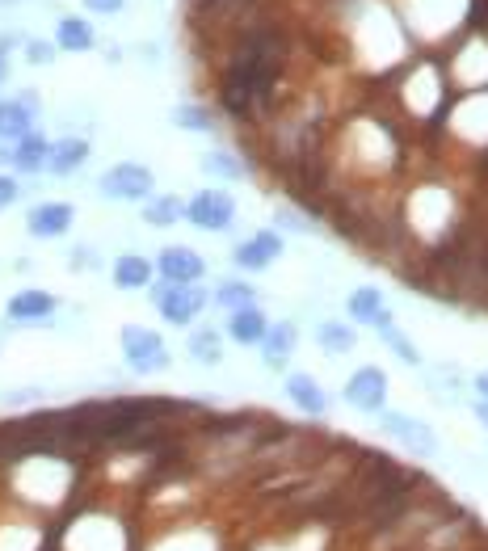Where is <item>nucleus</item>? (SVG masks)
I'll return each mask as SVG.
<instances>
[{
  "label": "nucleus",
  "mask_w": 488,
  "mask_h": 551,
  "mask_svg": "<svg viewBox=\"0 0 488 551\" xmlns=\"http://www.w3.org/2000/svg\"><path fill=\"white\" fill-rule=\"evenodd\" d=\"M122 354H127V366L135 375H160L169 371V350L160 341L156 329H144V324H127L122 329Z\"/></svg>",
  "instance_id": "obj_1"
},
{
  "label": "nucleus",
  "mask_w": 488,
  "mask_h": 551,
  "mask_svg": "<svg viewBox=\"0 0 488 551\" xmlns=\"http://www.w3.org/2000/svg\"><path fill=\"white\" fill-rule=\"evenodd\" d=\"M101 198H114V202H148L152 198V186H156V177H152V169H144V165H114V169H106L101 173Z\"/></svg>",
  "instance_id": "obj_2"
},
{
  "label": "nucleus",
  "mask_w": 488,
  "mask_h": 551,
  "mask_svg": "<svg viewBox=\"0 0 488 551\" xmlns=\"http://www.w3.org/2000/svg\"><path fill=\"white\" fill-rule=\"evenodd\" d=\"M152 299H156L160 316L169 324H177V329L207 308V291L194 287V282H165V287H152Z\"/></svg>",
  "instance_id": "obj_3"
},
{
  "label": "nucleus",
  "mask_w": 488,
  "mask_h": 551,
  "mask_svg": "<svg viewBox=\"0 0 488 551\" xmlns=\"http://www.w3.org/2000/svg\"><path fill=\"white\" fill-rule=\"evenodd\" d=\"M186 219L202 232H228L236 219V202L228 190H202L186 202Z\"/></svg>",
  "instance_id": "obj_4"
},
{
  "label": "nucleus",
  "mask_w": 488,
  "mask_h": 551,
  "mask_svg": "<svg viewBox=\"0 0 488 551\" xmlns=\"http://www.w3.org/2000/svg\"><path fill=\"white\" fill-rule=\"evenodd\" d=\"M383 396H388V375L379 366H362L345 383V400H350L358 413H383Z\"/></svg>",
  "instance_id": "obj_5"
},
{
  "label": "nucleus",
  "mask_w": 488,
  "mask_h": 551,
  "mask_svg": "<svg viewBox=\"0 0 488 551\" xmlns=\"http://www.w3.org/2000/svg\"><path fill=\"white\" fill-rule=\"evenodd\" d=\"M379 425H383V434H392L404 451H413V455H434L438 451V438H434L430 425H421V421L404 417V413H383Z\"/></svg>",
  "instance_id": "obj_6"
},
{
  "label": "nucleus",
  "mask_w": 488,
  "mask_h": 551,
  "mask_svg": "<svg viewBox=\"0 0 488 551\" xmlns=\"http://www.w3.org/2000/svg\"><path fill=\"white\" fill-rule=\"evenodd\" d=\"M72 219H76V211L68 202H38V207L26 215V232L38 240H55L72 228Z\"/></svg>",
  "instance_id": "obj_7"
},
{
  "label": "nucleus",
  "mask_w": 488,
  "mask_h": 551,
  "mask_svg": "<svg viewBox=\"0 0 488 551\" xmlns=\"http://www.w3.org/2000/svg\"><path fill=\"white\" fill-rule=\"evenodd\" d=\"M34 110H38V97H5L0 101V139H22L34 131Z\"/></svg>",
  "instance_id": "obj_8"
},
{
  "label": "nucleus",
  "mask_w": 488,
  "mask_h": 551,
  "mask_svg": "<svg viewBox=\"0 0 488 551\" xmlns=\"http://www.w3.org/2000/svg\"><path fill=\"white\" fill-rule=\"evenodd\" d=\"M156 270L165 274V282H198L207 274V261H202L194 249H186V244H173V249L160 253Z\"/></svg>",
  "instance_id": "obj_9"
},
{
  "label": "nucleus",
  "mask_w": 488,
  "mask_h": 551,
  "mask_svg": "<svg viewBox=\"0 0 488 551\" xmlns=\"http://www.w3.org/2000/svg\"><path fill=\"white\" fill-rule=\"evenodd\" d=\"M282 253V240L274 236V232H257V236H249L244 244H236V265L240 270H249V274H257V270H266V265L274 261Z\"/></svg>",
  "instance_id": "obj_10"
},
{
  "label": "nucleus",
  "mask_w": 488,
  "mask_h": 551,
  "mask_svg": "<svg viewBox=\"0 0 488 551\" xmlns=\"http://www.w3.org/2000/svg\"><path fill=\"white\" fill-rule=\"evenodd\" d=\"M51 312H55V299L47 291L30 287L9 299V320H17V324H43V320H51Z\"/></svg>",
  "instance_id": "obj_11"
},
{
  "label": "nucleus",
  "mask_w": 488,
  "mask_h": 551,
  "mask_svg": "<svg viewBox=\"0 0 488 551\" xmlns=\"http://www.w3.org/2000/svg\"><path fill=\"white\" fill-rule=\"evenodd\" d=\"M85 160H89V144H85V139H76V135H68V139H59V144H51L47 173L68 177V173H76L80 165H85Z\"/></svg>",
  "instance_id": "obj_12"
},
{
  "label": "nucleus",
  "mask_w": 488,
  "mask_h": 551,
  "mask_svg": "<svg viewBox=\"0 0 488 551\" xmlns=\"http://www.w3.org/2000/svg\"><path fill=\"white\" fill-rule=\"evenodd\" d=\"M47 152H51V144L38 131H30V135H22L13 144V152H9V160H13V169L17 173H43L47 169Z\"/></svg>",
  "instance_id": "obj_13"
},
{
  "label": "nucleus",
  "mask_w": 488,
  "mask_h": 551,
  "mask_svg": "<svg viewBox=\"0 0 488 551\" xmlns=\"http://www.w3.org/2000/svg\"><path fill=\"white\" fill-rule=\"evenodd\" d=\"M266 329H270V320H266V312H261L257 303H253V308H240V312L228 316V337L240 341V345H261Z\"/></svg>",
  "instance_id": "obj_14"
},
{
  "label": "nucleus",
  "mask_w": 488,
  "mask_h": 551,
  "mask_svg": "<svg viewBox=\"0 0 488 551\" xmlns=\"http://www.w3.org/2000/svg\"><path fill=\"white\" fill-rule=\"evenodd\" d=\"M261 350H266V366H287V358L295 354V324L291 320H278L266 329V337H261Z\"/></svg>",
  "instance_id": "obj_15"
},
{
  "label": "nucleus",
  "mask_w": 488,
  "mask_h": 551,
  "mask_svg": "<svg viewBox=\"0 0 488 551\" xmlns=\"http://www.w3.org/2000/svg\"><path fill=\"white\" fill-rule=\"evenodd\" d=\"M287 396L295 408H303L308 417H324V408H329V396L320 392V383L312 375H291L287 379Z\"/></svg>",
  "instance_id": "obj_16"
},
{
  "label": "nucleus",
  "mask_w": 488,
  "mask_h": 551,
  "mask_svg": "<svg viewBox=\"0 0 488 551\" xmlns=\"http://www.w3.org/2000/svg\"><path fill=\"white\" fill-rule=\"evenodd\" d=\"M152 282V265L148 257H139V253H122L114 261V287L118 291H139V287H148Z\"/></svg>",
  "instance_id": "obj_17"
},
{
  "label": "nucleus",
  "mask_w": 488,
  "mask_h": 551,
  "mask_svg": "<svg viewBox=\"0 0 488 551\" xmlns=\"http://www.w3.org/2000/svg\"><path fill=\"white\" fill-rule=\"evenodd\" d=\"M316 341H320V350H329V354H350L358 337L350 324H341V320H324L320 329H316Z\"/></svg>",
  "instance_id": "obj_18"
},
{
  "label": "nucleus",
  "mask_w": 488,
  "mask_h": 551,
  "mask_svg": "<svg viewBox=\"0 0 488 551\" xmlns=\"http://www.w3.org/2000/svg\"><path fill=\"white\" fill-rule=\"evenodd\" d=\"M55 43L64 51H89L93 47V26L85 22V17H64L55 30Z\"/></svg>",
  "instance_id": "obj_19"
},
{
  "label": "nucleus",
  "mask_w": 488,
  "mask_h": 551,
  "mask_svg": "<svg viewBox=\"0 0 488 551\" xmlns=\"http://www.w3.org/2000/svg\"><path fill=\"white\" fill-rule=\"evenodd\" d=\"M383 312H388V308H383V295H379L375 287H358V291L350 295V316H354V320L375 324Z\"/></svg>",
  "instance_id": "obj_20"
},
{
  "label": "nucleus",
  "mask_w": 488,
  "mask_h": 551,
  "mask_svg": "<svg viewBox=\"0 0 488 551\" xmlns=\"http://www.w3.org/2000/svg\"><path fill=\"white\" fill-rule=\"evenodd\" d=\"M181 215H186V207H181V198H152L144 219L152 223V228H169V223H177Z\"/></svg>",
  "instance_id": "obj_21"
},
{
  "label": "nucleus",
  "mask_w": 488,
  "mask_h": 551,
  "mask_svg": "<svg viewBox=\"0 0 488 551\" xmlns=\"http://www.w3.org/2000/svg\"><path fill=\"white\" fill-rule=\"evenodd\" d=\"M190 354H194V362H202V366H215V362L223 358L219 333H215V329H202V333H194V337H190Z\"/></svg>",
  "instance_id": "obj_22"
},
{
  "label": "nucleus",
  "mask_w": 488,
  "mask_h": 551,
  "mask_svg": "<svg viewBox=\"0 0 488 551\" xmlns=\"http://www.w3.org/2000/svg\"><path fill=\"white\" fill-rule=\"evenodd\" d=\"M215 303L228 312H240V308H253V287H244V282H223L215 291Z\"/></svg>",
  "instance_id": "obj_23"
},
{
  "label": "nucleus",
  "mask_w": 488,
  "mask_h": 551,
  "mask_svg": "<svg viewBox=\"0 0 488 551\" xmlns=\"http://www.w3.org/2000/svg\"><path fill=\"white\" fill-rule=\"evenodd\" d=\"M173 122H177V127H186V131H211V127H215L211 114L202 110V106H181V110L173 114Z\"/></svg>",
  "instance_id": "obj_24"
},
{
  "label": "nucleus",
  "mask_w": 488,
  "mask_h": 551,
  "mask_svg": "<svg viewBox=\"0 0 488 551\" xmlns=\"http://www.w3.org/2000/svg\"><path fill=\"white\" fill-rule=\"evenodd\" d=\"M375 324H379V329H383V337H388V341H392V350H396V354H400L404 362H417V350H413V345H409V341H404V337H400V333L392 329V316H388V312H383V316H379Z\"/></svg>",
  "instance_id": "obj_25"
},
{
  "label": "nucleus",
  "mask_w": 488,
  "mask_h": 551,
  "mask_svg": "<svg viewBox=\"0 0 488 551\" xmlns=\"http://www.w3.org/2000/svg\"><path fill=\"white\" fill-rule=\"evenodd\" d=\"M202 169H207V173H219V177H240V165H236L232 156H223V152H215V156L202 160Z\"/></svg>",
  "instance_id": "obj_26"
},
{
  "label": "nucleus",
  "mask_w": 488,
  "mask_h": 551,
  "mask_svg": "<svg viewBox=\"0 0 488 551\" xmlns=\"http://www.w3.org/2000/svg\"><path fill=\"white\" fill-rule=\"evenodd\" d=\"M17 194H22V186H17V177L9 173H0V207H13Z\"/></svg>",
  "instance_id": "obj_27"
},
{
  "label": "nucleus",
  "mask_w": 488,
  "mask_h": 551,
  "mask_svg": "<svg viewBox=\"0 0 488 551\" xmlns=\"http://www.w3.org/2000/svg\"><path fill=\"white\" fill-rule=\"evenodd\" d=\"M26 59H30V64H51L55 51H51V43H38V38H34V43L26 47Z\"/></svg>",
  "instance_id": "obj_28"
},
{
  "label": "nucleus",
  "mask_w": 488,
  "mask_h": 551,
  "mask_svg": "<svg viewBox=\"0 0 488 551\" xmlns=\"http://www.w3.org/2000/svg\"><path fill=\"white\" fill-rule=\"evenodd\" d=\"M122 5H127V0H85L89 13H118Z\"/></svg>",
  "instance_id": "obj_29"
},
{
  "label": "nucleus",
  "mask_w": 488,
  "mask_h": 551,
  "mask_svg": "<svg viewBox=\"0 0 488 551\" xmlns=\"http://www.w3.org/2000/svg\"><path fill=\"white\" fill-rule=\"evenodd\" d=\"M278 223L282 228H291V232H308V223H303L299 215H291V211H278Z\"/></svg>",
  "instance_id": "obj_30"
},
{
  "label": "nucleus",
  "mask_w": 488,
  "mask_h": 551,
  "mask_svg": "<svg viewBox=\"0 0 488 551\" xmlns=\"http://www.w3.org/2000/svg\"><path fill=\"white\" fill-rule=\"evenodd\" d=\"M9 80V59H5V51H0V85Z\"/></svg>",
  "instance_id": "obj_31"
},
{
  "label": "nucleus",
  "mask_w": 488,
  "mask_h": 551,
  "mask_svg": "<svg viewBox=\"0 0 488 551\" xmlns=\"http://www.w3.org/2000/svg\"><path fill=\"white\" fill-rule=\"evenodd\" d=\"M476 387H480V396H484V400H488V371H484V375H480V379H476Z\"/></svg>",
  "instance_id": "obj_32"
},
{
  "label": "nucleus",
  "mask_w": 488,
  "mask_h": 551,
  "mask_svg": "<svg viewBox=\"0 0 488 551\" xmlns=\"http://www.w3.org/2000/svg\"><path fill=\"white\" fill-rule=\"evenodd\" d=\"M476 413H480V421H488V404H480V408H476Z\"/></svg>",
  "instance_id": "obj_33"
}]
</instances>
